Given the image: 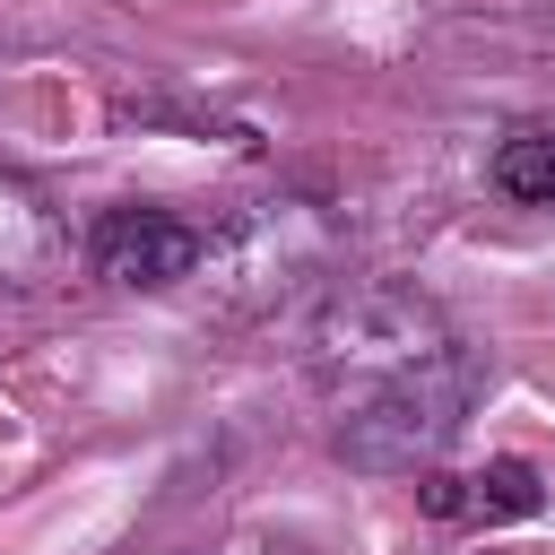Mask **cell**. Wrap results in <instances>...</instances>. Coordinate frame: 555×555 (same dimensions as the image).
Returning a JSON list of instances; mask_svg holds the SVG:
<instances>
[{
    "mask_svg": "<svg viewBox=\"0 0 555 555\" xmlns=\"http://www.w3.org/2000/svg\"><path fill=\"white\" fill-rule=\"evenodd\" d=\"M330 251H338V225H330L312 199H260V208H243V217L199 251V269L225 278L234 312H260V304H286L304 278H321Z\"/></svg>",
    "mask_w": 555,
    "mask_h": 555,
    "instance_id": "cell-2",
    "label": "cell"
},
{
    "mask_svg": "<svg viewBox=\"0 0 555 555\" xmlns=\"http://www.w3.org/2000/svg\"><path fill=\"white\" fill-rule=\"evenodd\" d=\"M416 503H425L434 520H460V529H503V520L546 512V477H538L529 460H486V468H468V477H425Z\"/></svg>",
    "mask_w": 555,
    "mask_h": 555,
    "instance_id": "cell-4",
    "label": "cell"
},
{
    "mask_svg": "<svg viewBox=\"0 0 555 555\" xmlns=\"http://www.w3.org/2000/svg\"><path fill=\"white\" fill-rule=\"evenodd\" d=\"M61 217L17 182V173H0V286H35V278H52V260H61Z\"/></svg>",
    "mask_w": 555,
    "mask_h": 555,
    "instance_id": "cell-5",
    "label": "cell"
},
{
    "mask_svg": "<svg viewBox=\"0 0 555 555\" xmlns=\"http://www.w3.org/2000/svg\"><path fill=\"white\" fill-rule=\"evenodd\" d=\"M199 251H208V234L165 208H104L87 225V260L113 286H182V278H199Z\"/></svg>",
    "mask_w": 555,
    "mask_h": 555,
    "instance_id": "cell-3",
    "label": "cell"
},
{
    "mask_svg": "<svg viewBox=\"0 0 555 555\" xmlns=\"http://www.w3.org/2000/svg\"><path fill=\"white\" fill-rule=\"evenodd\" d=\"M494 191L520 208H555V121H512L494 139Z\"/></svg>",
    "mask_w": 555,
    "mask_h": 555,
    "instance_id": "cell-6",
    "label": "cell"
},
{
    "mask_svg": "<svg viewBox=\"0 0 555 555\" xmlns=\"http://www.w3.org/2000/svg\"><path fill=\"white\" fill-rule=\"evenodd\" d=\"M304 373L330 416V451L364 477L434 468L486 399V356L434 295L399 278L338 286L304 330Z\"/></svg>",
    "mask_w": 555,
    "mask_h": 555,
    "instance_id": "cell-1",
    "label": "cell"
}]
</instances>
